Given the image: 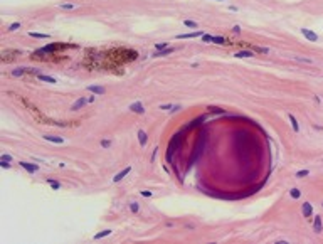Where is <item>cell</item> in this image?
<instances>
[{
  "mask_svg": "<svg viewBox=\"0 0 323 244\" xmlns=\"http://www.w3.org/2000/svg\"><path fill=\"white\" fill-rule=\"evenodd\" d=\"M69 47L68 44H51V46H47V47L42 49V52H51V51H61V49H66Z\"/></svg>",
  "mask_w": 323,
  "mask_h": 244,
  "instance_id": "1",
  "label": "cell"
},
{
  "mask_svg": "<svg viewBox=\"0 0 323 244\" xmlns=\"http://www.w3.org/2000/svg\"><path fill=\"white\" fill-rule=\"evenodd\" d=\"M301 34H303L308 40H311V42H316V40H318V36H316L315 32H311V30H308V29H301Z\"/></svg>",
  "mask_w": 323,
  "mask_h": 244,
  "instance_id": "2",
  "label": "cell"
},
{
  "mask_svg": "<svg viewBox=\"0 0 323 244\" xmlns=\"http://www.w3.org/2000/svg\"><path fill=\"white\" fill-rule=\"evenodd\" d=\"M200 36H204V32L197 30V32H190V34H180L178 39H195V37H200Z\"/></svg>",
  "mask_w": 323,
  "mask_h": 244,
  "instance_id": "3",
  "label": "cell"
},
{
  "mask_svg": "<svg viewBox=\"0 0 323 244\" xmlns=\"http://www.w3.org/2000/svg\"><path fill=\"white\" fill-rule=\"evenodd\" d=\"M301 212H303L305 217H311V214H313V207H311V204L305 202L303 207H301Z\"/></svg>",
  "mask_w": 323,
  "mask_h": 244,
  "instance_id": "4",
  "label": "cell"
},
{
  "mask_svg": "<svg viewBox=\"0 0 323 244\" xmlns=\"http://www.w3.org/2000/svg\"><path fill=\"white\" fill-rule=\"evenodd\" d=\"M313 231L316 232V234H320V232H322V217H320V215H315Z\"/></svg>",
  "mask_w": 323,
  "mask_h": 244,
  "instance_id": "5",
  "label": "cell"
},
{
  "mask_svg": "<svg viewBox=\"0 0 323 244\" xmlns=\"http://www.w3.org/2000/svg\"><path fill=\"white\" fill-rule=\"evenodd\" d=\"M20 167H24L27 172H37L39 170L37 165H32V163H27V162H20Z\"/></svg>",
  "mask_w": 323,
  "mask_h": 244,
  "instance_id": "6",
  "label": "cell"
},
{
  "mask_svg": "<svg viewBox=\"0 0 323 244\" xmlns=\"http://www.w3.org/2000/svg\"><path fill=\"white\" fill-rule=\"evenodd\" d=\"M130 109H131V111H135V113H140V115H141V113H145V109H143V106H141V103H133V105L130 106Z\"/></svg>",
  "mask_w": 323,
  "mask_h": 244,
  "instance_id": "7",
  "label": "cell"
},
{
  "mask_svg": "<svg viewBox=\"0 0 323 244\" xmlns=\"http://www.w3.org/2000/svg\"><path fill=\"white\" fill-rule=\"evenodd\" d=\"M138 140H140V145H141V146L147 145V140H148V138H147V133H145L143 130H140V131H138Z\"/></svg>",
  "mask_w": 323,
  "mask_h": 244,
  "instance_id": "8",
  "label": "cell"
},
{
  "mask_svg": "<svg viewBox=\"0 0 323 244\" xmlns=\"http://www.w3.org/2000/svg\"><path fill=\"white\" fill-rule=\"evenodd\" d=\"M88 89L91 91V93H96V94H104V91H106L103 86H89Z\"/></svg>",
  "mask_w": 323,
  "mask_h": 244,
  "instance_id": "9",
  "label": "cell"
},
{
  "mask_svg": "<svg viewBox=\"0 0 323 244\" xmlns=\"http://www.w3.org/2000/svg\"><path fill=\"white\" fill-rule=\"evenodd\" d=\"M84 105H86V99H84V98H79L78 101H76V103L72 105V109H74V111H78L79 108H83Z\"/></svg>",
  "mask_w": 323,
  "mask_h": 244,
  "instance_id": "10",
  "label": "cell"
},
{
  "mask_svg": "<svg viewBox=\"0 0 323 244\" xmlns=\"http://www.w3.org/2000/svg\"><path fill=\"white\" fill-rule=\"evenodd\" d=\"M130 170H131V168H130V167H126V168H125L123 172H120V174H118V175L115 177L113 180H115V182H120V180H121V178H123L125 175H128V174H130Z\"/></svg>",
  "mask_w": 323,
  "mask_h": 244,
  "instance_id": "11",
  "label": "cell"
},
{
  "mask_svg": "<svg viewBox=\"0 0 323 244\" xmlns=\"http://www.w3.org/2000/svg\"><path fill=\"white\" fill-rule=\"evenodd\" d=\"M46 140H49V141H54V143H64V138L61 137H51V135H46Z\"/></svg>",
  "mask_w": 323,
  "mask_h": 244,
  "instance_id": "12",
  "label": "cell"
},
{
  "mask_svg": "<svg viewBox=\"0 0 323 244\" xmlns=\"http://www.w3.org/2000/svg\"><path fill=\"white\" fill-rule=\"evenodd\" d=\"M39 79H40V81H46V83H51V84H54V83H56V79H54V78L46 76V74H39Z\"/></svg>",
  "mask_w": 323,
  "mask_h": 244,
  "instance_id": "13",
  "label": "cell"
},
{
  "mask_svg": "<svg viewBox=\"0 0 323 244\" xmlns=\"http://www.w3.org/2000/svg\"><path fill=\"white\" fill-rule=\"evenodd\" d=\"M111 234V231L109 229H104V231H101V232H98V234L94 236V239H103V237H106V236Z\"/></svg>",
  "mask_w": 323,
  "mask_h": 244,
  "instance_id": "14",
  "label": "cell"
},
{
  "mask_svg": "<svg viewBox=\"0 0 323 244\" xmlns=\"http://www.w3.org/2000/svg\"><path fill=\"white\" fill-rule=\"evenodd\" d=\"M30 37H36V39H49L47 34H39V32H30Z\"/></svg>",
  "mask_w": 323,
  "mask_h": 244,
  "instance_id": "15",
  "label": "cell"
},
{
  "mask_svg": "<svg viewBox=\"0 0 323 244\" xmlns=\"http://www.w3.org/2000/svg\"><path fill=\"white\" fill-rule=\"evenodd\" d=\"M290 121H291V126H293L294 131H298L300 130V126H298V121H296V118L293 116V115H290Z\"/></svg>",
  "mask_w": 323,
  "mask_h": 244,
  "instance_id": "16",
  "label": "cell"
},
{
  "mask_svg": "<svg viewBox=\"0 0 323 244\" xmlns=\"http://www.w3.org/2000/svg\"><path fill=\"white\" fill-rule=\"evenodd\" d=\"M170 52H173V49H165L163 52H155L153 57H162V56H167V54H170Z\"/></svg>",
  "mask_w": 323,
  "mask_h": 244,
  "instance_id": "17",
  "label": "cell"
},
{
  "mask_svg": "<svg viewBox=\"0 0 323 244\" xmlns=\"http://www.w3.org/2000/svg\"><path fill=\"white\" fill-rule=\"evenodd\" d=\"M236 56H237V57H253V54H251L249 51H242V52H237Z\"/></svg>",
  "mask_w": 323,
  "mask_h": 244,
  "instance_id": "18",
  "label": "cell"
},
{
  "mask_svg": "<svg viewBox=\"0 0 323 244\" xmlns=\"http://www.w3.org/2000/svg\"><path fill=\"white\" fill-rule=\"evenodd\" d=\"M290 194H291V197H293V199H300L301 192H300L298 189H291V190H290Z\"/></svg>",
  "mask_w": 323,
  "mask_h": 244,
  "instance_id": "19",
  "label": "cell"
},
{
  "mask_svg": "<svg viewBox=\"0 0 323 244\" xmlns=\"http://www.w3.org/2000/svg\"><path fill=\"white\" fill-rule=\"evenodd\" d=\"M184 24H185V27H192V29L197 27V22H194V20H185Z\"/></svg>",
  "mask_w": 323,
  "mask_h": 244,
  "instance_id": "20",
  "label": "cell"
},
{
  "mask_svg": "<svg viewBox=\"0 0 323 244\" xmlns=\"http://www.w3.org/2000/svg\"><path fill=\"white\" fill-rule=\"evenodd\" d=\"M25 71H27L25 68H19V69H15V71H12V74H14V76H20V74L25 72Z\"/></svg>",
  "mask_w": 323,
  "mask_h": 244,
  "instance_id": "21",
  "label": "cell"
},
{
  "mask_svg": "<svg viewBox=\"0 0 323 244\" xmlns=\"http://www.w3.org/2000/svg\"><path fill=\"white\" fill-rule=\"evenodd\" d=\"M212 42H215V44H225L224 37H212Z\"/></svg>",
  "mask_w": 323,
  "mask_h": 244,
  "instance_id": "22",
  "label": "cell"
},
{
  "mask_svg": "<svg viewBox=\"0 0 323 244\" xmlns=\"http://www.w3.org/2000/svg\"><path fill=\"white\" fill-rule=\"evenodd\" d=\"M47 182H49V185L52 187L54 190H56V189H59V187H61V184H59V182H54V180H47Z\"/></svg>",
  "mask_w": 323,
  "mask_h": 244,
  "instance_id": "23",
  "label": "cell"
},
{
  "mask_svg": "<svg viewBox=\"0 0 323 244\" xmlns=\"http://www.w3.org/2000/svg\"><path fill=\"white\" fill-rule=\"evenodd\" d=\"M308 174H310L308 170H300V172L296 174V177H306V175H308Z\"/></svg>",
  "mask_w": 323,
  "mask_h": 244,
  "instance_id": "24",
  "label": "cell"
},
{
  "mask_svg": "<svg viewBox=\"0 0 323 244\" xmlns=\"http://www.w3.org/2000/svg\"><path fill=\"white\" fill-rule=\"evenodd\" d=\"M19 27H20V24H19V22H15V24H12V25L9 27V30H17Z\"/></svg>",
  "mask_w": 323,
  "mask_h": 244,
  "instance_id": "25",
  "label": "cell"
},
{
  "mask_svg": "<svg viewBox=\"0 0 323 244\" xmlns=\"http://www.w3.org/2000/svg\"><path fill=\"white\" fill-rule=\"evenodd\" d=\"M202 40H206V42H212V36H207V34H204V36H202Z\"/></svg>",
  "mask_w": 323,
  "mask_h": 244,
  "instance_id": "26",
  "label": "cell"
},
{
  "mask_svg": "<svg viewBox=\"0 0 323 244\" xmlns=\"http://www.w3.org/2000/svg\"><path fill=\"white\" fill-rule=\"evenodd\" d=\"M131 212H138V204H135V202H131Z\"/></svg>",
  "mask_w": 323,
  "mask_h": 244,
  "instance_id": "27",
  "label": "cell"
},
{
  "mask_svg": "<svg viewBox=\"0 0 323 244\" xmlns=\"http://www.w3.org/2000/svg\"><path fill=\"white\" fill-rule=\"evenodd\" d=\"M109 145H111V141H108V140H103V141H101V146H103V148H108Z\"/></svg>",
  "mask_w": 323,
  "mask_h": 244,
  "instance_id": "28",
  "label": "cell"
},
{
  "mask_svg": "<svg viewBox=\"0 0 323 244\" xmlns=\"http://www.w3.org/2000/svg\"><path fill=\"white\" fill-rule=\"evenodd\" d=\"M155 47H157L158 51H162V49H165V47H167V42H163V44H157Z\"/></svg>",
  "mask_w": 323,
  "mask_h": 244,
  "instance_id": "29",
  "label": "cell"
},
{
  "mask_svg": "<svg viewBox=\"0 0 323 244\" xmlns=\"http://www.w3.org/2000/svg\"><path fill=\"white\" fill-rule=\"evenodd\" d=\"M61 7H62V9H72L74 5H72V3H62Z\"/></svg>",
  "mask_w": 323,
  "mask_h": 244,
  "instance_id": "30",
  "label": "cell"
},
{
  "mask_svg": "<svg viewBox=\"0 0 323 244\" xmlns=\"http://www.w3.org/2000/svg\"><path fill=\"white\" fill-rule=\"evenodd\" d=\"M141 195H143V197H152V192H148V190H141Z\"/></svg>",
  "mask_w": 323,
  "mask_h": 244,
  "instance_id": "31",
  "label": "cell"
},
{
  "mask_svg": "<svg viewBox=\"0 0 323 244\" xmlns=\"http://www.w3.org/2000/svg\"><path fill=\"white\" fill-rule=\"evenodd\" d=\"M0 165L3 167V168H9V167H10V165H9V163H7V162H5V160H2V162H0Z\"/></svg>",
  "mask_w": 323,
  "mask_h": 244,
  "instance_id": "32",
  "label": "cell"
},
{
  "mask_svg": "<svg viewBox=\"0 0 323 244\" xmlns=\"http://www.w3.org/2000/svg\"><path fill=\"white\" fill-rule=\"evenodd\" d=\"M296 61H301V62H311V59H303V57H296Z\"/></svg>",
  "mask_w": 323,
  "mask_h": 244,
  "instance_id": "33",
  "label": "cell"
},
{
  "mask_svg": "<svg viewBox=\"0 0 323 244\" xmlns=\"http://www.w3.org/2000/svg\"><path fill=\"white\" fill-rule=\"evenodd\" d=\"M2 160H5V162H10L12 158H10V155H2Z\"/></svg>",
  "mask_w": 323,
  "mask_h": 244,
  "instance_id": "34",
  "label": "cell"
},
{
  "mask_svg": "<svg viewBox=\"0 0 323 244\" xmlns=\"http://www.w3.org/2000/svg\"><path fill=\"white\" fill-rule=\"evenodd\" d=\"M160 108H162V109H168V108H172V106H170V105H165V106L162 105V106H160Z\"/></svg>",
  "mask_w": 323,
  "mask_h": 244,
  "instance_id": "35",
  "label": "cell"
}]
</instances>
